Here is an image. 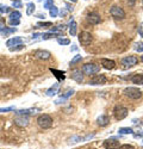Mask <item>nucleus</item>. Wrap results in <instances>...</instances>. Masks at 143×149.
<instances>
[{
    "instance_id": "obj_1",
    "label": "nucleus",
    "mask_w": 143,
    "mask_h": 149,
    "mask_svg": "<svg viewBox=\"0 0 143 149\" xmlns=\"http://www.w3.org/2000/svg\"><path fill=\"white\" fill-rule=\"evenodd\" d=\"M37 123L42 129H49L53 127V118L49 115H41L37 118Z\"/></svg>"
},
{
    "instance_id": "obj_2",
    "label": "nucleus",
    "mask_w": 143,
    "mask_h": 149,
    "mask_svg": "<svg viewBox=\"0 0 143 149\" xmlns=\"http://www.w3.org/2000/svg\"><path fill=\"white\" fill-rule=\"evenodd\" d=\"M82 73L86 74V75H93V74H97L100 70V67L97 63H86L82 66Z\"/></svg>"
},
{
    "instance_id": "obj_3",
    "label": "nucleus",
    "mask_w": 143,
    "mask_h": 149,
    "mask_svg": "<svg viewBox=\"0 0 143 149\" xmlns=\"http://www.w3.org/2000/svg\"><path fill=\"white\" fill-rule=\"evenodd\" d=\"M124 95L130 98V99H140L142 97V91L136 88V87H126L123 91Z\"/></svg>"
},
{
    "instance_id": "obj_4",
    "label": "nucleus",
    "mask_w": 143,
    "mask_h": 149,
    "mask_svg": "<svg viewBox=\"0 0 143 149\" xmlns=\"http://www.w3.org/2000/svg\"><path fill=\"white\" fill-rule=\"evenodd\" d=\"M128 113H129L128 109L124 107V106H122V105H117V106L115 107V110H113V115H115V118H116L117 120L124 119V118L128 116Z\"/></svg>"
},
{
    "instance_id": "obj_5",
    "label": "nucleus",
    "mask_w": 143,
    "mask_h": 149,
    "mask_svg": "<svg viewBox=\"0 0 143 149\" xmlns=\"http://www.w3.org/2000/svg\"><path fill=\"white\" fill-rule=\"evenodd\" d=\"M110 15L115 18V19H124L125 18V12H124V10L121 7V6H112L111 8H110Z\"/></svg>"
},
{
    "instance_id": "obj_6",
    "label": "nucleus",
    "mask_w": 143,
    "mask_h": 149,
    "mask_svg": "<svg viewBox=\"0 0 143 149\" xmlns=\"http://www.w3.org/2000/svg\"><path fill=\"white\" fill-rule=\"evenodd\" d=\"M137 62H138V58L136 56H134V55H129V56H125V57L122 58V65L124 67H126V68L136 66Z\"/></svg>"
},
{
    "instance_id": "obj_7",
    "label": "nucleus",
    "mask_w": 143,
    "mask_h": 149,
    "mask_svg": "<svg viewBox=\"0 0 143 149\" xmlns=\"http://www.w3.org/2000/svg\"><path fill=\"white\" fill-rule=\"evenodd\" d=\"M15 124L17 127H20V128L28 127L29 125V117L24 116V115H17L15 117Z\"/></svg>"
},
{
    "instance_id": "obj_8",
    "label": "nucleus",
    "mask_w": 143,
    "mask_h": 149,
    "mask_svg": "<svg viewBox=\"0 0 143 149\" xmlns=\"http://www.w3.org/2000/svg\"><path fill=\"white\" fill-rule=\"evenodd\" d=\"M79 42L81 43V45H90L92 42V35L87 31H83L79 35Z\"/></svg>"
},
{
    "instance_id": "obj_9",
    "label": "nucleus",
    "mask_w": 143,
    "mask_h": 149,
    "mask_svg": "<svg viewBox=\"0 0 143 149\" xmlns=\"http://www.w3.org/2000/svg\"><path fill=\"white\" fill-rule=\"evenodd\" d=\"M87 22L92 25H98V24L101 22V18H100V15L97 13V12H91L87 16Z\"/></svg>"
},
{
    "instance_id": "obj_10",
    "label": "nucleus",
    "mask_w": 143,
    "mask_h": 149,
    "mask_svg": "<svg viewBox=\"0 0 143 149\" xmlns=\"http://www.w3.org/2000/svg\"><path fill=\"white\" fill-rule=\"evenodd\" d=\"M106 82V77L103 75V74H99V75H94L91 80H90V85L97 86V85H104Z\"/></svg>"
},
{
    "instance_id": "obj_11",
    "label": "nucleus",
    "mask_w": 143,
    "mask_h": 149,
    "mask_svg": "<svg viewBox=\"0 0 143 149\" xmlns=\"http://www.w3.org/2000/svg\"><path fill=\"white\" fill-rule=\"evenodd\" d=\"M40 109L37 107H31V109H24V110H18L16 111V115H24V116H31V115H36L40 112Z\"/></svg>"
},
{
    "instance_id": "obj_12",
    "label": "nucleus",
    "mask_w": 143,
    "mask_h": 149,
    "mask_svg": "<svg viewBox=\"0 0 143 149\" xmlns=\"http://www.w3.org/2000/svg\"><path fill=\"white\" fill-rule=\"evenodd\" d=\"M104 147L105 149H118L121 146H119V142L116 139H109L104 141Z\"/></svg>"
},
{
    "instance_id": "obj_13",
    "label": "nucleus",
    "mask_w": 143,
    "mask_h": 149,
    "mask_svg": "<svg viewBox=\"0 0 143 149\" xmlns=\"http://www.w3.org/2000/svg\"><path fill=\"white\" fill-rule=\"evenodd\" d=\"M51 56V54L48 52V50H36L35 52V57L38 58V60H49Z\"/></svg>"
},
{
    "instance_id": "obj_14",
    "label": "nucleus",
    "mask_w": 143,
    "mask_h": 149,
    "mask_svg": "<svg viewBox=\"0 0 143 149\" xmlns=\"http://www.w3.org/2000/svg\"><path fill=\"white\" fill-rule=\"evenodd\" d=\"M72 79L75 80L76 82H82L83 81V73L82 70H79V69H75L72 72Z\"/></svg>"
},
{
    "instance_id": "obj_15",
    "label": "nucleus",
    "mask_w": 143,
    "mask_h": 149,
    "mask_svg": "<svg viewBox=\"0 0 143 149\" xmlns=\"http://www.w3.org/2000/svg\"><path fill=\"white\" fill-rule=\"evenodd\" d=\"M101 66L105 69H113L116 63L113 60H107V58H101Z\"/></svg>"
},
{
    "instance_id": "obj_16",
    "label": "nucleus",
    "mask_w": 143,
    "mask_h": 149,
    "mask_svg": "<svg viewBox=\"0 0 143 149\" xmlns=\"http://www.w3.org/2000/svg\"><path fill=\"white\" fill-rule=\"evenodd\" d=\"M97 123L99 124L100 127H106L107 124L110 123V118H109V116H107V115H101V116L98 117Z\"/></svg>"
},
{
    "instance_id": "obj_17",
    "label": "nucleus",
    "mask_w": 143,
    "mask_h": 149,
    "mask_svg": "<svg viewBox=\"0 0 143 149\" xmlns=\"http://www.w3.org/2000/svg\"><path fill=\"white\" fill-rule=\"evenodd\" d=\"M22 43V37H13V38H10L7 42H6V45L12 48V47H15V45H18Z\"/></svg>"
},
{
    "instance_id": "obj_18",
    "label": "nucleus",
    "mask_w": 143,
    "mask_h": 149,
    "mask_svg": "<svg viewBox=\"0 0 143 149\" xmlns=\"http://www.w3.org/2000/svg\"><path fill=\"white\" fill-rule=\"evenodd\" d=\"M131 81L136 85H143V75L142 74H136V75L131 78Z\"/></svg>"
},
{
    "instance_id": "obj_19",
    "label": "nucleus",
    "mask_w": 143,
    "mask_h": 149,
    "mask_svg": "<svg viewBox=\"0 0 143 149\" xmlns=\"http://www.w3.org/2000/svg\"><path fill=\"white\" fill-rule=\"evenodd\" d=\"M57 90H58V84H55L53 87H50L49 90L47 91V95H49V97H53V95H55L56 94V92H57Z\"/></svg>"
},
{
    "instance_id": "obj_20",
    "label": "nucleus",
    "mask_w": 143,
    "mask_h": 149,
    "mask_svg": "<svg viewBox=\"0 0 143 149\" xmlns=\"http://www.w3.org/2000/svg\"><path fill=\"white\" fill-rule=\"evenodd\" d=\"M16 31H17L16 28H1V30H0V33H3V35H10V33H13Z\"/></svg>"
},
{
    "instance_id": "obj_21",
    "label": "nucleus",
    "mask_w": 143,
    "mask_h": 149,
    "mask_svg": "<svg viewBox=\"0 0 143 149\" xmlns=\"http://www.w3.org/2000/svg\"><path fill=\"white\" fill-rule=\"evenodd\" d=\"M76 28H78L76 23L73 20V22L70 23V29H69V33H70L72 36H75V35H76Z\"/></svg>"
},
{
    "instance_id": "obj_22",
    "label": "nucleus",
    "mask_w": 143,
    "mask_h": 149,
    "mask_svg": "<svg viewBox=\"0 0 143 149\" xmlns=\"http://www.w3.org/2000/svg\"><path fill=\"white\" fill-rule=\"evenodd\" d=\"M50 70H51L54 74H56V78H57L58 80H63V79H65V73H63V72H60V70H56V69H53V68H51Z\"/></svg>"
},
{
    "instance_id": "obj_23",
    "label": "nucleus",
    "mask_w": 143,
    "mask_h": 149,
    "mask_svg": "<svg viewBox=\"0 0 143 149\" xmlns=\"http://www.w3.org/2000/svg\"><path fill=\"white\" fill-rule=\"evenodd\" d=\"M119 134H123V135H128V134H134V130L131 128H121L118 130Z\"/></svg>"
},
{
    "instance_id": "obj_24",
    "label": "nucleus",
    "mask_w": 143,
    "mask_h": 149,
    "mask_svg": "<svg viewBox=\"0 0 143 149\" xmlns=\"http://www.w3.org/2000/svg\"><path fill=\"white\" fill-rule=\"evenodd\" d=\"M61 33H55V32H47V33H43L42 35V38L43 40H49V38H51V37H54V36H60Z\"/></svg>"
},
{
    "instance_id": "obj_25",
    "label": "nucleus",
    "mask_w": 143,
    "mask_h": 149,
    "mask_svg": "<svg viewBox=\"0 0 143 149\" xmlns=\"http://www.w3.org/2000/svg\"><path fill=\"white\" fill-rule=\"evenodd\" d=\"M22 17V15H20V12L19 11H13V12H11L10 13V19H19Z\"/></svg>"
},
{
    "instance_id": "obj_26",
    "label": "nucleus",
    "mask_w": 143,
    "mask_h": 149,
    "mask_svg": "<svg viewBox=\"0 0 143 149\" xmlns=\"http://www.w3.org/2000/svg\"><path fill=\"white\" fill-rule=\"evenodd\" d=\"M26 7H28V10H26V15H29V16L33 13V11H35V8H36V6H35L33 3H29Z\"/></svg>"
},
{
    "instance_id": "obj_27",
    "label": "nucleus",
    "mask_w": 143,
    "mask_h": 149,
    "mask_svg": "<svg viewBox=\"0 0 143 149\" xmlns=\"http://www.w3.org/2000/svg\"><path fill=\"white\" fill-rule=\"evenodd\" d=\"M57 43L61 44V45H68L70 43V41L68 38H63V37L61 38V37H58V38H57Z\"/></svg>"
},
{
    "instance_id": "obj_28",
    "label": "nucleus",
    "mask_w": 143,
    "mask_h": 149,
    "mask_svg": "<svg viewBox=\"0 0 143 149\" xmlns=\"http://www.w3.org/2000/svg\"><path fill=\"white\" fill-rule=\"evenodd\" d=\"M49 15H50V17H53V18H55L57 15H58V8L56 7V6H53L51 8H50V12H49Z\"/></svg>"
},
{
    "instance_id": "obj_29",
    "label": "nucleus",
    "mask_w": 143,
    "mask_h": 149,
    "mask_svg": "<svg viewBox=\"0 0 143 149\" xmlns=\"http://www.w3.org/2000/svg\"><path fill=\"white\" fill-rule=\"evenodd\" d=\"M51 25L53 24L50 22H40V23H37V26H43V28H49Z\"/></svg>"
},
{
    "instance_id": "obj_30",
    "label": "nucleus",
    "mask_w": 143,
    "mask_h": 149,
    "mask_svg": "<svg viewBox=\"0 0 143 149\" xmlns=\"http://www.w3.org/2000/svg\"><path fill=\"white\" fill-rule=\"evenodd\" d=\"M54 0H47V1L44 3V8H47V10H50L54 5Z\"/></svg>"
},
{
    "instance_id": "obj_31",
    "label": "nucleus",
    "mask_w": 143,
    "mask_h": 149,
    "mask_svg": "<svg viewBox=\"0 0 143 149\" xmlns=\"http://www.w3.org/2000/svg\"><path fill=\"white\" fill-rule=\"evenodd\" d=\"M8 111H15V106H8V107H0V112H8Z\"/></svg>"
},
{
    "instance_id": "obj_32",
    "label": "nucleus",
    "mask_w": 143,
    "mask_h": 149,
    "mask_svg": "<svg viewBox=\"0 0 143 149\" xmlns=\"http://www.w3.org/2000/svg\"><path fill=\"white\" fill-rule=\"evenodd\" d=\"M24 47L25 45L20 43L18 45H15V48H10V49H11V52H16V50H22V49H24Z\"/></svg>"
},
{
    "instance_id": "obj_33",
    "label": "nucleus",
    "mask_w": 143,
    "mask_h": 149,
    "mask_svg": "<svg viewBox=\"0 0 143 149\" xmlns=\"http://www.w3.org/2000/svg\"><path fill=\"white\" fill-rule=\"evenodd\" d=\"M8 11H10V8L7 6L0 4V15H1V13H6V12H8Z\"/></svg>"
},
{
    "instance_id": "obj_34",
    "label": "nucleus",
    "mask_w": 143,
    "mask_h": 149,
    "mask_svg": "<svg viewBox=\"0 0 143 149\" xmlns=\"http://www.w3.org/2000/svg\"><path fill=\"white\" fill-rule=\"evenodd\" d=\"M12 6H13L15 8H20L22 7V1L20 0H15V1L12 3Z\"/></svg>"
},
{
    "instance_id": "obj_35",
    "label": "nucleus",
    "mask_w": 143,
    "mask_h": 149,
    "mask_svg": "<svg viewBox=\"0 0 143 149\" xmlns=\"http://www.w3.org/2000/svg\"><path fill=\"white\" fill-rule=\"evenodd\" d=\"M81 60V55H75L73 58H72V62H70V65H75L78 61Z\"/></svg>"
},
{
    "instance_id": "obj_36",
    "label": "nucleus",
    "mask_w": 143,
    "mask_h": 149,
    "mask_svg": "<svg viewBox=\"0 0 143 149\" xmlns=\"http://www.w3.org/2000/svg\"><path fill=\"white\" fill-rule=\"evenodd\" d=\"M8 23L11 24V25H19L20 20H19V19H10V20H8Z\"/></svg>"
},
{
    "instance_id": "obj_37",
    "label": "nucleus",
    "mask_w": 143,
    "mask_h": 149,
    "mask_svg": "<svg viewBox=\"0 0 143 149\" xmlns=\"http://www.w3.org/2000/svg\"><path fill=\"white\" fill-rule=\"evenodd\" d=\"M118 149H135L133 146H130V144H123V146H121Z\"/></svg>"
},
{
    "instance_id": "obj_38",
    "label": "nucleus",
    "mask_w": 143,
    "mask_h": 149,
    "mask_svg": "<svg viewBox=\"0 0 143 149\" xmlns=\"http://www.w3.org/2000/svg\"><path fill=\"white\" fill-rule=\"evenodd\" d=\"M138 35L143 38V23L140 24V26H138Z\"/></svg>"
},
{
    "instance_id": "obj_39",
    "label": "nucleus",
    "mask_w": 143,
    "mask_h": 149,
    "mask_svg": "<svg viewBox=\"0 0 143 149\" xmlns=\"http://www.w3.org/2000/svg\"><path fill=\"white\" fill-rule=\"evenodd\" d=\"M38 36H42V35H41V33H33V35H32V37H33V38H37Z\"/></svg>"
},
{
    "instance_id": "obj_40",
    "label": "nucleus",
    "mask_w": 143,
    "mask_h": 149,
    "mask_svg": "<svg viewBox=\"0 0 143 149\" xmlns=\"http://www.w3.org/2000/svg\"><path fill=\"white\" fill-rule=\"evenodd\" d=\"M37 17H40V18H43V19L45 18V16H44V15H37Z\"/></svg>"
},
{
    "instance_id": "obj_41",
    "label": "nucleus",
    "mask_w": 143,
    "mask_h": 149,
    "mask_svg": "<svg viewBox=\"0 0 143 149\" xmlns=\"http://www.w3.org/2000/svg\"><path fill=\"white\" fill-rule=\"evenodd\" d=\"M69 1H73V3H75V1H78V0H69Z\"/></svg>"
},
{
    "instance_id": "obj_42",
    "label": "nucleus",
    "mask_w": 143,
    "mask_h": 149,
    "mask_svg": "<svg viewBox=\"0 0 143 149\" xmlns=\"http://www.w3.org/2000/svg\"><path fill=\"white\" fill-rule=\"evenodd\" d=\"M141 61H142V62H143V55H142V56H141Z\"/></svg>"
},
{
    "instance_id": "obj_43",
    "label": "nucleus",
    "mask_w": 143,
    "mask_h": 149,
    "mask_svg": "<svg viewBox=\"0 0 143 149\" xmlns=\"http://www.w3.org/2000/svg\"><path fill=\"white\" fill-rule=\"evenodd\" d=\"M38 1H42V0H38Z\"/></svg>"
},
{
    "instance_id": "obj_44",
    "label": "nucleus",
    "mask_w": 143,
    "mask_h": 149,
    "mask_svg": "<svg viewBox=\"0 0 143 149\" xmlns=\"http://www.w3.org/2000/svg\"><path fill=\"white\" fill-rule=\"evenodd\" d=\"M142 3H143V0H142Z\"/></svg>"
}]
</instances>
